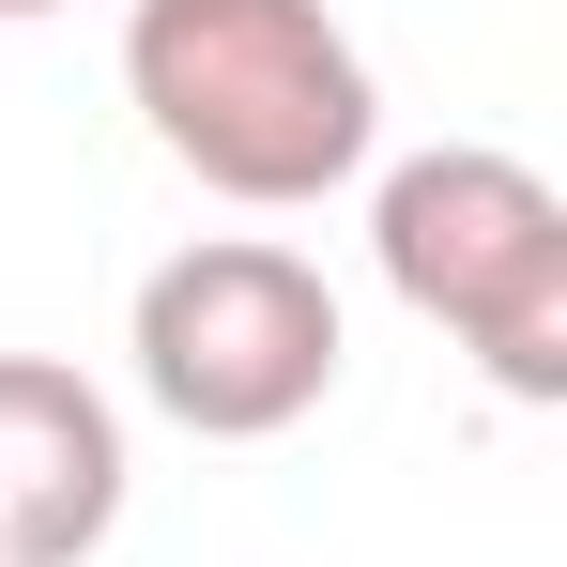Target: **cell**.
<instances>
[{
    "instance_id": "cell-1",
    "label": "cell",
    "mask_w": 567,
    "mask_h": 567,
    "mask_svg": "<svg viewBox=\"0 0 567 567\" xmlns=\"http://www.w3.org/2000/svg\"><path fill=\"white\" fill-rule=\"evenodd\" d=\"M123 93L185 185L246 215H307L369 169L383 93L322 0H123Z\"/></svg>"
},
{
    "instance_id": "cell-2",
    "label": "cell",
    "mask_w": 567,
    "mask_h": 567,
    "mask_svg": "<svg viewBox=\"0 0 567 567\" xmlns=\"http://www.w3.org/2000/svg\"><path fill=\"white\" fill-rule=\"evenodd\" d=\"M369 246L383 291L414 322H445L506 399H567V199L522 154H491V138L399 154L369 185Z\"/></svg>"
},
{
    "instance_id": "cell-3",
    "label": "cell",
    "mask_w": 567,
    "mask_h": 567,
    "mask_svg": "<svg viewBox=\"0 0 567 567\" xmlns=\"http://www.w3.org/2000/svg\"><path fill=\"white\" fill-rule=\"evenodd\" d=\"M123 353H138V399L199 430V445H277L307 430L322 399H338V291L307 246L277 230H215V246H169L154 277H138V322H123Z\"/></svg>"
},
{
    "instance_id": "cell-4",
    "label": "cell",
    "mask_w": 567,
    "mask_h": 567,
    "mask_svg": "<svg viewBox=\"0 0 567 567\" xmlns=\"http://www.w3.org/2000/svg\"><path fill=\"white\" fill-rule=\"evenodd\" d=\"M123 522V414L62 353H0V567H93Z\"/></svg>"
},
{
    "instance_id": "cell-5",
    "label": "cell",
    "mask_w": 567,
    "mask_h": 567,
    "mask_svg": "<svg viewBox=\"0 0 567 567\" xmlns=\"http://www.w3.org/2000/svg\"><path fill=\"white\" fill-rule=\"evenodd\" d=\"M0 16H62V0H0Z\"/></svg>"
}]
</instances>
